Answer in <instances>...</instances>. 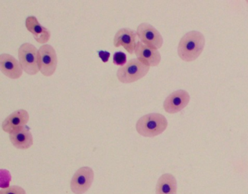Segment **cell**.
Returning a JSON list of instances; mask_svg holds the SVG:
<instances>
[{"instance_id":"cell-1","label":"cell","mask_w":248,"mask_h":194,"mask_svg":"<svg viewBox=\"0 0 248 194\" xmlns=\"http://www.w3.org/2000/svg\"><path fill=\"white\" fill-rule=\"evenodd\" d=\"M204 45L205 38L201 32L189 31L180 40L178 47V56L184 61H193L202 53Z\"/></svg>"},{"instance_id":"cell-2","label":"cell","mask_w":248,"mask_h":194,"mask_svg":"<svg viewBox=\"0 0 248 194\" xmlns=\"http://www.w3.org/2000/svg\"><path fill=\"white\" fill-rule=\"evenodd\" d=\"M166 117L158 113L146 114L136 123L138 133L143 137H154L163 133L168 127Z\"/></svg>"},{"instance_id":"cell-3","label":"cell","mask_w":248,"mask_h":194,"mask_svg":"<svg viewBox=\"0 0 248 194\" xmlns=\"http://www.w3.org/2000/svg\"><path fill=\"white\" fill-rule=\"evenodd\" d=\"M149 69V66L143 64L139 59H133L117 70V79L122 83H133L144 77Z\"/></svg>"},{"instance_id":"cell-4","label":"cell","mask_w":248,"mask_h":194,"mask_svg":"<svg viewBox=\"0 0 248 194\" xmlns=\"http://www.w3.org/2000/svg\"><path fill=\"white\" fill-rule=\"evenodd\" d=\"M18 60L24 72L30 75L40 72L38 66V50L30 43H24L18 49Z\"/></svg>"},{"instance_id":"cell-5","label":"cell","mask_w":248,"mask_h":194,"mask_svg":"<svg viewBox=\"0 0 248 194\" xmlns=\"http://www.w3.org/2000/svg\"><path fill=\"white\" fill-rule=\"evenodd\" d=\"M38 66L45 76H53L58 66V56L54 47L44 45L38 50Z\"/></svg>"},{"instance_id":"cell-6","label":"cell","mask_w":248,"mask_h":194,"mask_svg":"<svg viewBox=\"0 0 248 194\" xmlns=\"http://www.w3.org/2000/svg\"><path fill=\"white\" fill-rule=\"evenodd\" d=\"M93 180V169L89 166H82L72 177L71 190L75 194H84L91 188Z\"/></svg>"},{"instance_id":"cell-7","label":"cell","mask_w":248,"mask_h":194,"mask_svg":"<svg viewBox=\"0 0 248 194\" xmlns=\"http://www.w3.org/2000/svg\"><path fill=\"white\" fill-rule=\"evenodd\" d=\"M138 37L145 45L158 50L163 45V38L157 30L151 24L143 23L138 27Z\"/></svg>"},{"instance_id":"cell-8","label":"cell","mask_w":248,"mask_h":194,"mask_svg":"<svg viewBox=\"0 0 248 194\" xmlns=\"http://www.w3.org/2000/svg\"><path fill=\"white\" fill-rule=\"evenodd\" d=\"M189 101L188 92L184 90H179L167 97L164 101V109L168 114H176L186 108Z\"/></svg>"},{"instance_id":"cell-9","label":"cell","mask_w":248,"mask_h":194,"mask_svg":"<svg viewBox=\"0 0 248 194\" xmlns=\"http://www.w3.org/2000/svg\"><path fill=\"white\" fill-rule=\"evenodd\" d=\"M137 33L131 29L123 28L116 33L114 38V45L115 47L123 46L127 53L130 55L135 53L137 46Z\"/></svg>"},{"instance_id":"cell-10","label":"cell","mask_w":248,"mask_h":194,"mask_svg":"<svg viewBox=\"0 0 248 194\" xmlns=\"http://www.w3.org/2000/svg\"><path fill=\"white\" fill-rule=\"evenodd\" d=\"M0 70L5 76L11 79H19L24 72L19 60L7 53L0 56Z\"/></svg>"},{"instance_id":"cell-11","label":"cell","mask_w":248,"mask_h":194,"mask_svg":"<svg viewBox=\"0 0 248 194\" xmlns=\"http://www.w3.org/2000/svg\"><path fill=\"white\" fill-rule=\"evenodd\" d=\"M135 54L141 63L149 67L157 66L160 63L161 55L158 50L145 45L140 40L138 42Z\"/></svg>"},{"instance_id":"cell-12","label":"cell","mask_w":248,"mask_h":194,"mask_svg":"<svg viewBox=\"0 0 248 194\" xmlns=\"http://www.w3.org/2000/svg\"><path fill=\"white\" fill-rule=\"evenodd\" d=\"M29 120L30 114L26 110H18L6 117L2 122V129L5 133L11 134L20 127L27 125Z\"/></svg>"},{"instance_id":"cell-13","label":"cell","mask_w":248,"mask_h":194,"mask_svg":"<svg viewBox=\"0 0 248 194\" xmlns=\"http://www.w3.org/2000/svg\"><path fill=\"white\" fill-rule=\"evenodd\" d=\"M10 140L14 147L21 150H27L32 146L33 136L28 126L20 127L9 134Z\"/></svg>"},{"instance_id":"cell-14","label":"cell","mask_w":248,"mask_h":194,"mask_svg":"<svg viewBox=\"0 0 248 194\" xmlns=\"http://www.w3.org/2000/svg\"><path fill=\"white\" fill-rule=\"evenodd\" d=\"M26 27L32 34L36 41L40 44L47 43L50 40L51 32L38 22L35 16H30L26 20Z\"/></svg>"},{"instance_id":"cell-15","label":"cell","mask_w":248,"mask_h":194,"mask_svg":"<svg viewBox=\"0 0 248 194\" xmlns=\"http://www.w3.org/2000/svg\"><path fill=\"white\" fill-rule=\"evenodd\" d=\"M177 180L172 174L162 175L156 185V194H176Z\"/></svg>"},{"instance_id":"cell-16","label":"cell","mask_w":248,"mask_h":194,"mask_svg":"<svg viewBox=\"0 0 248 194\" xmlns=\"http://www.w3.org/2000/svg\"><path fill=\"white\" fill-rule=\"evenodd\" d=\"M0 194H27L25 190L18 185H12L6 188H2Z\"/></svg>"},{"instance_id":"cell-17","label":"cell","mask_w":248,"mask_h":194,"mask_svg":"<svg viewBox=\"0 0 248 194\" xmlns=\"http://www.w3.org/2000/svg\"><path fill=\"white\" fill-rule=\"evenodd\" d=\"M113 63L116 66H124L127 63V56L123 52H117L113 56Z\"/></svg>"},{"instance_id":"cell-18","label":"cell","mask_w":248,"mask_h":194,"mask_svg":"<svg viewBox=\"0 0 248 194\" xmlns=\"http://www.w3.org/2000/svg\"><path fill=\"white\" fill-rule=\"evenodd\" d=\"M108 53H107V52H104V51H101L99 53V55H103L104 56H101V59H102L103 61L104 62H107L108 61V58L106 57V55L108 54Z\"/></svg>"},{"instance_id":"cell-19","label":"cell","mask_w":248,"mask_h":194,"mask_svg":"<svg viewBox=\"0 0 248 194\" xmlns=\"http://www.w3.org/2000/svg\"><path fill=\"white\" fill-rule=\"evenodd\" d=\"M247 2H248V1H247Z\"/></svg>"}]
</instances>
